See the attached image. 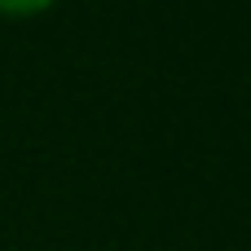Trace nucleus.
I'll return each mask as SVG.
<instances>
[{
    "label": "nucleus",
    "instance_id": "nucleus-1",
    "mask_svg": "<svg viewBox=\"0 0 251 251\" xmlns=\"http://www.w3.org/2000/svg\"><path fill=\"white\" fill-rule=\"evenodd\" d=\"M49 4H0V13H9V18H22V13H44Z\"/></svg>",
    "mask_w": 251,
    "mask_h": 251
}]
</instances>
